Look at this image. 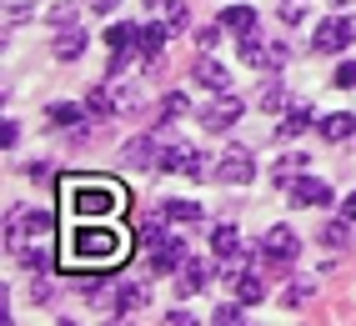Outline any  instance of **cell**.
<instances>
[{
	"label": "cell",
	"instance_id": "obj_1",
	"mask_svg": "<svg viewBox=\"0 0 356 326\" xmlns=\"http://www.w3.org/2000/svg\"><path fill=\"white\" fill-rule=\"evenodd\" d=\"M20 216V226L6 221V246L20 266H31V271H45L51 266V256H56V216L51 211H10Z\"/></svg>",
	"mask_w": 356,
	"mask_h": 326
},
{
	"label": "cell",
	"instance_id": "obj_2",
	"mask_svg": "<svg viewBox=\"0 0 356 326\" xmlns=\"http://www.w3.org/2000/svg\"><path fill=\"white\" fill-rule=\"evenodd\" d=\"M121 186H115L111 176H65L60 181V206L65 216H115L121 211Z\"/></svg>",
	"mask_w": 356,
	"mask_h": 326
},
{
	"label": "cell",
	"instance_id": "obj_3",
	"mask_svg": "<svg viewBox=\"0 0 356 326\" xmlns=\"http://www.w3.org/2000/svg\"><path fill=\"white\" fill-rule=\"evenodd\" d=\"M121 251H126V241H121V231L115 226H70V241H65V256L76 266H115L121 261Z\"/></svg>",
	"mask_w": 356,
	"mask_h": 326
},
{
	"label": "cell",
	"instance_id": "obj_4",
	"mask_svg": "<svg viewBox=\"0 0 356 326\" xmlns=\"http://www.w3.org/2000/svg\"><path fill=\"white\" fill-rule=\"evenodd\" d=\"M251 176H256V156H251L246 146H226L221 161H216V181H226V186H246Z\"/></svg>",
	"mask_w": 356,
	"mask_h": 326
},
{
	"label": "cell",
	"instance_id": "obj_5",
	"mask_svg": "<svg viewBox=\"0 0 356 326\" xmlns=\"http://www.w3.org/2000/svg\"><path fill=\"white\" fill-rule=\"evenodd\" d=\"M241 111H246V101H236V96H226V90H221V96L201 111V126H206V131H231L236 121H241Z\"/></svg>",
	"mask_w": 356,
	"mask_h": 326
},
{
	"label": "cell",
	"instance_id": "obj_6",
	"mask_svg": "<svg viewBox=\"0 0 356 326\" xmlns=\"http://www.w3.org/2000/svg\"><path fill=\"white\" fill-rule=\"evenodd\" d=\"M186 266V246L176 241V236H161L156 246H151V271L156 276H171V271H181Z\"/></svg>",
	"mask_w": 356,
	"mask_h": 326
},
{
	"label": "cell",
	"instance_id": "obj_7",
	"mask_svg": "<svg viewBox=\"0 0 356 326\" xmlns=\"http://www.w3.org/2000/svg\"><path fill=\"white\" fill-rule=\"evenodd\" d=\"M296 251H301V241L291 226H271L266 241H261V256H271V261H296Z\"/></svg>",
	"mask_w": 356,
	"mask_h": 326
},
{
	"label": "cell",
	"instance_id": "obj_8",
	"mask_svg": "<svg viewBox=\"0 0 356 326\" xmlns=\"http://www.w3.org/2000/svg\"><path fill=\"white\" fill-rule=\"evenodd\" d=\"M286 196H291V206H326V201H331V186L316 181V176H296V181L286 186Z\"/></svg>",
	"mask_w": 356,
	"mask_h": 326
},
{
	"label": "cell",
	"instance_id": "obj_9",
	"mask_svg": "<svg viewBox=\"0 0 356 326\" xmlns=\"http://www.w3.org/2000/svg\"><path fill=\"white\" fill-rule=\"evenodd\" d=\"M346 40H356V20H326V26L316 31V51L331 56V51H341Z\"/></svg>",
	"mask_w": 356,
	"mask_h": 326
},
{
	"label": "cell",
	"instance_id": "obj_10",
	"mask_svg": "<svg viewBox=\"0 0 356 326\" xmlns=\"http://www.w3.org/2000/svg\"><path fill=\"white\" fill-rule=\"evenodd\" d=\"M165 35H171V26H136V56L140 60H156L161 56V45H165Z\"/></svg>",
	"mask_w": 356,
	"mask_h": 326
},
{
	"label": "cell",
	"instance_id": "obj_11",
	"mask_svg": "<svg viewBox=\"0 0 356 326\" xmlns=\"http://www.w3.org/2000/svg\"><path fill=\"white\" fill-rule=\"evenodd\" d=\"M146 282H126L121 291H115V316H131V311H140V307H146Z\"/></svg>",
	"mask_w": 356,
	"mask_h": 326
},
{
	"label": "cell",
	"instance_id": "obj_12",
	"mask_svg": "<svg viewBox=\"0 0 356 326\" xmlns=\"http://www.w3.org/2000/svg\"><path fill=\"white\" fill-rule=\"evenodd\" d=\"M216 20H221L226 31H236V35H246V31H256V10H251V6H226V10H221Z\"/></svg>",
	"mask_w": 356,
	"mask_h": 326
},
{
	"label": "cell",
	"instance_id": "obj_13",
	"mask_svg": "<svg viewBox=\"0 0 356 326\" xmlns=\"http://www.w3.org/2000/svg\"><path fill=\"white\" fill-rule=\"evenodd\" d=\"M81 51H86V31L60 26V35H56V60H76Z\"/></svg>",
	"mask_w": 356,
	"mask_h": 326
},
{
	"label": "cell",
	"instance_id": "obj_14",
	"mask_svg": "<svg viewBox=\"0 0 356 326\" xmlns=\"http://www.w3.org/2000/svg\"><path fill=\"white\" fill-rule=\"evenodd\" d=\"M206 282H211V266H206V261H186V266H181V282H176V286H181V296H191V291H201Z\"/></svg>",
	"mask_w": 356,
	"mask_h": 326
},
{
	"label": "cell",
	"instance_id": "obj_15",
	"mask_svg": "<svg viewBox=\"0 0 356 326\" xmlns=\"http://www.w3.org/2000/svg\"><path fill=\"white\" fill-rule=\"evenodd\" d=\"M86 106H70V101H60V106H45V121H56V126H81L86 121Z\"/></svg>",
	"mask_w": 356,
	"mask_h": 326
},
{
	"label": "cell",
	"instance_id": "obj_16",
	"mask_svg": "<svg viewBox=\"0 0 356 326\" xmlns=\"http://www.w3.org/2000/svg\"><path fill=\"white\" fill-rule=\"evenodd\" d=\"M316 131L326 136V141H346V136L356 131V121H351V115H346V111H337V115H326V121H321Z\"/></svg>",
	"mask_w": 356,
	"mask_h": 326
},
{
	"label": "cell",
	"instance_id": "obj_17",
	"mask_svg": "<svg viewBox=\"0 0 356 326\" xmlns=\"http://www.w3.org/2000/svg\"><path fill=\"white\" fill-rule=\"evenodd\" d=\"M211 251H216V256H236V251H241V231H236V226H216V231H211Z\"/></svg>",
	"mask_w": 356,
	"mask_h": 326
},
{
	"label": "cell",
	"instance_id": "obj_18",
	"mask_svg": "<svg viewBox=\"0 0 356 326\" xmlns=\"http://www.w3.org/2000/svg\"><path fill=\"white\" fill-rule=\"evenodd\" d=\"M196 81H201L206 90H226V71H221V65L211 60V56H201V60H196Z\"/></svg>",
	"mask_w": 356,
	"mask_h": 326
},
{
	"label": "cell",
	"instance_id": "obj_19",
	"mask_svg": "<svg viewBox=\"0 0 356 326\" xmlns=\"http://www.w3.org/2000/svg\"><path fill=\"white\" fill-rule=\"evenodd\" d=\"M161 216H165V221H201L206 211H201L196 201H171V196H165V206H161Z\"/></svg>",
	"mask_w": 356,
	"mask_h": 326
},
{
	"label": "cell",
	"instance_id": "obj_20",
	"mask_svg": "<svg viewBox=\"0 0 356 326\" xmlns=\"http://www.w3.org/2000/svg\"><path fill=\"white\" fill-rule=\"evenodd\" d=\"M306 126H312V106H291L286 115H281V136H286V141H291V136H301Z\"/></svg>",
	"mask_w": 356,
	"mask_h": 326
},
{
	"label": "cell",
	"instance_id": "obj_21",
	"mask_svg": "<svg viewBox=\"0 0 356 326\" xmlns=\"http://www.w3.org/2000/svg\"><path fill=\"white\" fill-rule=\"evenodd\" d=\"M316 296V282H306V276H296V282H286V291H281V301L286 307H301V301Z\"/></svg>",
	"mask_w": 356,
	"mask_h": 326
},
{
	"label": "cell",
	"instance_id": "obj_22",
	"mask_svg": "<svg viewBox=\"0 0 356 326\" xmlns=\"http://www.w3.org/2000/svg\"><path fill=\"white\" fill-rule=\"evenodd\" d=\"M146 6H151V10H161L171 31H181V26H186V6H181V0H146Z\"/></svg>",
	"mask_w": 356,
	"mask_h": 326
},
{
	"label": "cell",
	"instance_id": "obj_23",
	"mask_svg": "<svg viewBox=\"0 0 356 326\" xmlns=\"http://www.w3.org/2000/svg\"><path fill=\"white\" fill-rule=\"evenodd\" d=\"M316 241H321L326 251H341V246H346V216H341V221H331V226H321V236H316Z\"/></svg>",
	"mask_w": 356,
	"mask_h": 326
},
{
	"label": "cell",
	"instance_id": "obj_24",
	"mask_svg": "<svg viewBox=\"0 0 356 326\" xmlns=\"http://www.w3.org/2000/svg\"><path fill=\"white\" fill-rule=\"evenodd\" d=\"M35 10V0H6V26H26Z\"/></svg>",
	"mask_w": 356,
	"mask_h": 326
},
{
	"label": "cell",
	"instance_id": "obj_25",
	"mask_svg": "<svg viewBox=\"0 0 356 326\" xmlns=\"http://www.w3.org/2000/svg\"><path fill=\"white\" fill-rule=\"evenodd\" d=\"M86 111L96 115V121H101V115H111V111H115V106H111V90H90V101H86Z\"/></svg>",
	"mask_w": 356,
	"mask_h": 326
},
{
	"label": "cell",
	"instance_id": "obj_26",
	"mask_svg": "<svg viewBox=\"0 0 356 326\" xmlns=\"http://www.w3.org/2000/svg\"><path fill=\"white\" fill-rule=\"evenodd\" d=\"M236 296H241L246 307H256V301H261V282H256V276H241V282H236Z\"/></svg>",
	"mask_w": 356,
	"mask_h": 326
},
{
	"label": "cell",
	"instance_id": "obj_27",
	"mask_svg": "<svg viewBox=\"0 0 356 326\" xmlns=\"http://www.w3.org/2000/svg\"><path fill=\"white\" fill-rule=\"evenodd\" d=\"M301 166H306L301 156H281V161H276V181H291V176H296Z\"/></svg>",
	"mask_w": 356,
	"mask_h": 326
},
{
	"label": "cell",
	"instance_id": "obj_28",
	"mask_svg": "<svg viewBox=\"0 0 356 326\" xmlns=\"http://www.w3.org/2000/svg\"><path fill=\"white\" fill-rule=\"evenodd\" d=\"M221 20H216V26H206V31H196V45H201V51H216V40H221Z\"/></svg>",
	"mask_w": 356,
	"mask_h": 326
},
{
	"label": "cell",
	"instance_id": "obj_29",
	"mask_svg": "<svg viewBox=\"0 0 356 326\" xmlns=\"http://www.w3.org/2000/svg\"><path fill=\"white\" fill-rule=\"evenodd\" d=\"M181 111H186V96H176V90H171V96L161 101V121H176Z\"/></svg>",
	"mask_w": 356,
	"mask_h": 326
},
{
	"label": "cell",
	"instance_id": "obj_30",
	"mask_svg": "<svg viewBox=\"0 0 356 326\" xmlns=\"http://www.w3.org/2000/svg\"><path fill=\"white\" fill-rule=\"evenodd\" d=\"M286 106V96H281V85H266L261 90V111H281Z\"/></svg>",
	"mask_w": 356,
	"mask_h": 326
},
{
	"label": "cell",
	"instance_id": "obj_31",
	"mask_svg": "<svg viewBox=\"0 0 356 326\" xmlns=\"http://www.w3.org/2000/svg\"><path fill=\"white\" fill-rule=\"evenodd\" d=\"M211 316H216L221 326H236V321H241L246 311H241V307H216V311H211Z\"/></svg>",
	"mask_w": 356,
	"mask_h": 326
},
{
	"label": "cell",
	"instance_id": "obj_32",
	"mask_svg": "<svg viewBox=\"0 0 356 326\" xmlns=\"http://www.w3.org/2000/svg\"><path fill=\"white\" fill-rule=\"evenodd\" d=\"M337 85H341V90H351V85H356V60L337 65Z\"/></svg>",
	"mask_w": 356,
	"mask_h": 326
},
{
	"label": "cell",
	"instance_id": "obj_33",
	"mask_svg": "<svg viewBox=\"0 0 356 326\" xmlns=\"http://www.w3.org/2000/svg\"><path fill=\"white\" fill-rule=\"evenodd\" d=\"M15 141H20V126L6 121V126H0V146H15Z\"/></svg>",
	"mask_w": 356,
	"mask_h": 326
},
{
	"label": "cell",
	"instance_id": "obj_34",
	"mask_svg": "<svg viewBox=\"0 0 356 326\" xmlns=\"http://www.w3.org/2000/svg\"><path fill=\"white\" fill-rule=\"evenodd\" d=\"M51 20H56V26H70V20H76V6H56Z\"/></svg>",
	"mask_w": 356,
	"mask_h": 326
},
{
	"label": "cell",
	"instance_id": "obj_35",
	"mask_svg": "<svg viewBox=\"0 0 356 326\" xmlns=\"http://www.w3.org/2000/svg\"><path fill=\"white\" fill-rule=\"evenodd\" d=\"M341 216H346V221H356V191H351V196L341 201Z\"/></svg>",
	"mask_w": 356,
	"mask_h": 326
},
{
	"label": "cell",
	"instance_id": "obj_36",
	"mask_svg": "<svg viewBox=\"0 0 356 326\" xmlns=\"http://www.w3.org/2000/svg\"><path fill=\"white\" fill-rule=\"evenodd\" d=\"M115 6H121V0H90V10H101V15H106V10H115Z\"/></svg>",
	"mask_w": 356,
	"mask_h": 326
},
{
	"label": "cell",
	"instance_id": "obj_37",
	"mask_svg": "<svg viewBox=\"0 0 356 326\" xmlns=\"http://www.w3.org/2000/svg\"><path fill=\"white\" fill-rule=\"evenodd\" d=\"M331 6H346V0H331Z\"/></svg>",
	"mask_w": 356,
	"mask_h": 326
}]
</instances>
